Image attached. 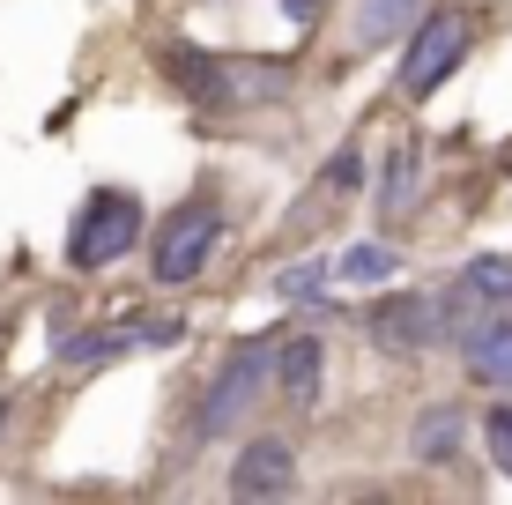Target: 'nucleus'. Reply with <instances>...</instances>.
Instances as JSON below:
<instances>
[{"instance_id":"7ed1b4c3","label":"nucleus","mask_w":512,"mask_h":505,"mask_svg":"<svg viewBox=\"0 0 512 505\" xmlns=\"http://www.w3.org/2000/svg\"><path fill=\"white\" fill-rule=\"evenodd\" d=\"M134 238H141V201L119 194V186H97L67 223V260L75 268H112V260L134 253Z\"/></svg>"},{"instance_id":"9d476101","label":"nucleus","mask_w":512,"mask_h":505,"mask_svg":"<svg viewBox=\"0 0 512 505\" xmlns=\"http://www.w3.org/2000/svg\"><path fill=\"white\" fill-rule=\"evenodd\" d=\"M409 23H423V0H357V15H349V38H357L364 52L401 38Z\"/></svg>"},{"instance_id":"20e7f679","label":"nucleus","mask_w":512,"mask_h":505,"mask_svg":"<svg viewBox=\"0 0 512 505\" xmlns=\"http://www.w3.org/2000/svg\"><path fill=\"white\" fill-rule=\"evenodd\" d=\"M179 335H186V320H171V312H141V320H119V327H82V335H67L60 364H67V372H104V364H119V357L171 350Z\"/></svg>"},{"instance_id":"ddd939ff","label":"nucleus","mask_w":512,"mask_h":505,"mask_svg":"<svg viewBox=\"0 0 512 505\" xmlns=\"http://www.w3.org/2000/svg\"><path fill=\"white\" fill-rule=\"evenodd\" d=\"M334 275H342V268H327V260H305V268H282V275H275V298H290V305H320Z\"/></svg>"},{"instance_id":"a211bd4d","label":"nucleus","mask_w":512,"mask_h":505,"mask_svg":"<svg viewBox=\"0 0 512 505\" xmlns=\"http://www.w3.org/2000/svg\"><path fill=\"white\" fill-rule=\"evenodd\" d=\"M282 8H290V23H312V8H320V0H282Z\"/></svg>"},{"instance_id":"f8f14e48","label":"nucleus","mask_w":512,"mask_h":505,"mask_svg":"<svg viewBox=\"0 0 512 505\" xmlns=\"http://www.w3.org/2000/svg\"><path fill=\"white\" fill-rule=\"evenodd\" d=\"M461 290L483 312H512V260H498V253H483V260H468V275H461Z\"/></svg>"},{"instance_id":"f03ea898","label":"nucleus","mask_w":512,"mask_h":505,"mask_svg":"<svg viewBox=\"0 0 512 505\" xmlns=\"http://www.w3.org/2000/svg\"><path fill=\"white\" fill-rule=\"evenodd\" d=\"M275 357L268 350V335H253V342H238L231 357H223V372L201 387V409H193V431L201 439H231V431L253 416L260 402H268V379H275Z\"/></svg>"},{"instance_id":"0eeeda50","label":"nucleus","mask_w":512,"mask_h":505,"mask_svg":"<svg viewBox=\"0 0 512 505\" xmlns=\"http://www.w3.org/2000/svg\"><path fill=\"white\" fill-rule=\"evenodd\" d=\"M231 491H238V498H290V491H297L290 446H282V439H253V446L231 461Z\"/></svg>"},{"instance_id":"f3484780","label":"nucleus","mask_w":512,"mask_h":505,"mask_svg":"<svg viewBox=\"0 0 512 505\" xmlns=\"http://www.w3.org/2000/svg\"><path fill=\"white\" fill-rule=\"evenodd\" d=\"M357 179H364V156H357V149H334V164H327V186H334V194H349Z\"/></svg>"},{"instance_id":"2eb2a0df","label":"nucleus","mask_w":512,"mask_h":505,"mask_svg":"<svg viewBox=\"0 0 512 505\" xmlns=\"http://www.w3.org/2000/svg\"><path fill=\"white\" fill-rule=\"evenodd\" d=\"M409 201H416V156L401 149L394 164H386V179H379V208H386V216H401Z\"/></svg>"},{"instance_id":"9b49d317","label":"nucleus","mask_w":512,"mask_h":505,"mask_svg":"<svg viewBox=\"0 0 512 505\" xmlns=\"http://www.w3.org/2000/svg\"><path fill=\"white\" fill-rule=\"evenodd\" d=\"M461 409H453V402H438V409H423L416 416V461L423 468H446L453 454H461Z\"/></svg>"},{"instance_id":"4468645a","label":"nucleus","mask_w":512,"mask_h":505,"mask_svg":"<svg viewBox=\"0 0 512 505\" xmlns=\"http://www.w3.org/2000/svg\"><path fill=\"white\" fill-rule=\"evenodd\" d=\"M334 268H342L349 283H379V275H394V268H401V253H394V246H349L342 260H334Z\"/></svg>"},{"instance_id":"39448f33","label":"nucleus","mask_w":512,"mask_h":505,"mask_svg":"<svg viewBox=\"0 0 512 505\" xmlns=\"http://www.w3.org/2000/svg\"><path fill=\"white\" fill-rule=\"evenodd\" d=\"M468 45H475V23H468V15H461V8H431V15L416 23L409 52H401V90H409V97H431L438 82L468 60Z\"/></svg>"},{"instance_id":"423d86ee","label":"nucleus","mask_w":512,"mask_h":505,"mask_svg":"<svg viewBox=\"0 0 512 505\" xmlns=\"http://www.w3.org/2000/svg\"><path fill=\"white\" fill-rule=\"evenodd\" d=\"M223 246V208L216 201H186L164 216V231H156V283H193V275L208 268V253Z\"/></svg>"},{"instance_id":"6e6552de","label":"nucleus","mask_w":512,"mask_h":505,"mask_svg":"<svg viewBox=\"0 0 512 505\" xmlns=\"http://www.w3.org/2000/svg\"><path fill=\"white\" fill-rule=\"evenodd\" d=\"M461 357H468V379H475V387L512 394V312H490V320L461 342Z\"/></svg>"},{"instance_id":"1a4fd4ad","label":"nucleus","mask_w":512,"mask_h":505,"mask_svg":"<svg viewBox=\"0 0 512 505\" xmlns=\"http://www.w3.org/2000/svg\"><path fill=\"white\" fill-rule=\"evenodd\" d=\"M275 379H282V402L290 409H320V342L312 335H282Z\"/></svg>"},{"instance_id":"6ab92c4d","label":"nucleus","mask_w":512,"mask_h":505,"mask_svg":"<svg viewBox=\"0 0 512 505\" xmlns=\"http://www.w3.org/2000/svg\"><path fill=\"white\" fill-rule=\"evenodd\" d=\"M0 424H8V402H0Z\"/></svg>"},{"instance_id":"dca6fc26","label":"nucleus","mask_w":512,"mask_h":505,"mask_svg":"<svg viewBox=\"0 0 512 505\" xmlns=\"http://www.w3.org/2000/svg\"><path fill=\"white\" fill-rule=\"evenodd\" d=\"M483 446H490V461H498L505 476H512V409H505V402L483 416Z\"/></svg>"},{"instance_id":"f257e3e1","label":"nucleus","mask_w":512,"mask_h":505,"mask_svg":"<svg viewBox=\"0 0 512 505\" xmlns=\"http://www.w3.org/2000/svg\"><path fill=\"white\" fill-rule=\"evenodd\" d=\"M164 75L179 82L193 104H208V112H260V104L290 97V67H282V60H216V52L171 45Z\"/></svg>"}]
</instances>
